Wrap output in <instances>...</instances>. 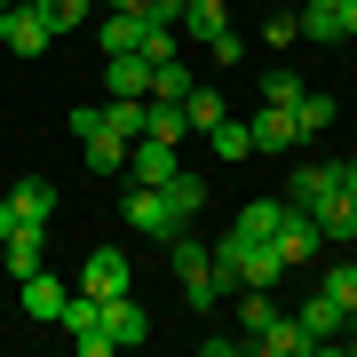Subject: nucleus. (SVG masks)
I'll return each instance as SVG.
<instances>
[{
  "label": "nucleus",
  "mask_w": 357,
  "mask_h": 357,
  "mask_svg": "<svg viewBox=\"0 0 357 357\" xmlns=\"http://www.w3.org/2000/svg\"><path fill=\"white\" fill-rule=\"evenodd\" d=\"M112 8H119V16H143V8H151V0H112Z\"/></svg>",
  "instance_id": "a19ab883"
},
{
  "label": "nucleus",
  "mask_w": 357,
  "mask_h": 357,
  "mask_svg": "<svg viewBox=\"0 0 357 357\" xmlns=\"http://www.w3.org/2000/svg\"><path fill=\"white\" fill-rule=\"evenodd\" d=\"M151 72H159V64L135 56V48H128V56H103V96H151Z\"/></svg>",
  "instance_id": "9d476101"
},
{
  "label": "nucleus",
  "mask_w": 357,
  "mask_h": 357,
  "mask_svg": "<svg viewBox=\"0 0 357 357\" xmlns=\"http://www.w3.org/2000/svg\"><path fill=\"white\" fill-rule=\"evenodd\" d=\"M342 191H349V199H357V159H342Z\"/></svg>",
  "instance_id": "4c0bfd02"
},
{
  "label": "nucleus",
  "mask_w": 357,
  "mask_h": 357,
  "mask_svg": "<svg viewBox=\"0 0 357 357\" xmlns=\"http://www.w3.org/2000/svg\"><path fill=\"white\" fill-rule=\"evenodd\" d=\"M175 167H183V151H175L167 135H135V143H128V183H151V191H159Z\"/></svg>",
  "instance_id": "20e7f679"
},
{
  "label": "nucleus",
  "mask_w": 357,
  "mask_h": 357,
  "mask_svg": "<svg viewBox=\"0 0 357 357\" xmlns=\"http://www.w3.org/2000/svg\"><path fill=\"white\" fill-rule=\"evenodd\" d=\"M326 128H333V96L302 88V96H294V143H318Z\"/></svg>",
  "instance_id": "f3484780"
},
{
  "label": "nucleus",
  "mask_w": 357,
  "mask_h": 357,
  "mask_svg": "<svg viewBox=\"0 0 357 357\" xmlns=\"http://www.w3.org/2000/svg\"><path fill=\"white\" fill-rule=\"evenodd\" d=\"M342 318H349V310H342V302H333V294H326V286H318V294H310V302H302V310H294V326H302V333H310V342H318V349H333V342H342Z\"/></svg>",
  "instance_id": "6e6552de"
},
{
  "label": "nucleus",
  "mask_w": 357,
  "mask_h": 357,
  "mask_svg": "<svg viewBox=\"0 0 357 357\" xmlns=\"http://www.w3.org/2000/svg\"><path fill=\"white\" fill-rule=\"evenodd\" d=\"M8 206H16V222L48 230V222H56V206H64V199H56V183H48V175H24V183L8 191Z\"/></svg>",
  "instance_id": "1a4fd4ad"
},
{
  "label": "nucleus",
  "mask_w": 357,
  "mask_h": 357,
  "mask_svg": "<svg viewBox=\"0 0 357 357\" xmlns=\"http://www.w3.org/2000/svg\"><path fill=\"white\" fill-rule=\"evenodd\" d=\"M96 40H103V56H128L135 40H143V16H119V8H112V16L96 24Z\"/></svg>",
  "instance_id": "5701e85b"
},
{
  "label": "nucleus",
  "mask_w": 357,
  "mask_h": 357,
  "mask_svg": "<svg viewBox=\"0 0 357 357\" xmlns=\"http://www.w3.org/2000/svg\"><path fill=\"white\" fill-rule=\"evenodd\" d=\"M88 8H96V0H40V16H48V32H56V40H64L72 24H88Z\"/></svg>",
  "instance_id": "7c9ffc66"
},
{
  "label": "nucleus",
  "mask_w": 357,
  "mask_h": 357,
  "mask_svg": "<svg viewBox=\"0 0 357 357\" xmlns=\"http://www.w3.org/2000/svg\"><path fill=\"white\" fill-rule=\"evenodd\" d=\"M191 88H199V79H191V64H183V56H167V64L151 72V96H167V103H183Z\"/></svg>",
  "instance_id": "393cba45"
},
{
  "label": "nucleus",
  "mask_w": 357,
  "mask_h": 357,
  "mask_svg": "<svg viewBox=\"0 0 357 357\" xmlns=\"http://www.w3.org/2000/svg\"><path fill=\"white\" fill-rule=\"evenodd\" d=\"M119 215H128V230H143V238H175V206H167V191H151V183H128V199H119Z\"/></svg>",
  "instance_id": "7ed1b4c3"
},
{
  "label": "nucleus",
  "mask_w": 357,
  "mask_h": 357,
  "mask_svg": "<svg viewBox=\"0 0 357 357\" xmlns=\"http://www.w3.org/2000/svg\"><path fill=\"white\" fill-rule=\"evenodd\" d=\"M222 24H230V8H222V0H183V24H175V32H191L199 48H206Z\"/></svg>",
  "instance_id": "aec40b11"
},
{
  "label": "nucleus",
  "mask_w": 357,
  "mask_h": 357,
  "mask_svg": "<svg viewBox=\"0 0 357 357\" xmlns=\"http://www.w3.org/2000/svg\"><path fill=\"white\" fill-rule=\"evenodd\" d=\"M262 40H270V48H294V40H302V24H294V16H270Z\"/></svg>",
  "instance_id": "f704fd0d"
},
{
  "label": "nucleus",
  "mask_w": 357,
  "mask_h": 357,
  "mask_svg": "<svg viewBox=\"0 0 357 357\" xmlns=\"http://www.w3.org/2000/svg\"><path fill=\"white\" fill-rule=\"evenodd\" d=\"M143 16H151V24H183V0H151Z\"/></svg>",
  "instance_id": "c9c22d12"
},
{
  "label": "nucleus",
  "mask_w": 357,
  "mask_h": 357,
  "mask_svg": "<svg viewBox=\"0 0 357 357\" xmlns=\"http://www.w3.org/2000/svg\"><path fill=\"white\" fill-rule=\"evenodd\" d=\"M270 246H278V262L286 270H310V262H318V222H310V206H294L286 199V215H278V230H270Z\"/></svg>",
  "instance_id": "f03ea898"
},
{
  "label": "nucleus",
  "mask_w": 357,
  "mask_h": 357,
  "mask_svg": "<svg viewBox=\"0 0 357 357\" xmlns=\"http://www.w3.org/2000/svg\"><path fill=\"white\" fill-rule=\"evenodd\" d=\"M79 294H96V302L128 294V255H119V246H96V255L79 262Z\"/></svg>",
  "instance_id": "423d86ee"
},
{
  "label": "nucleus",
  "mask_w": 357,
  "mask_h": 357,
  "mask_svg": "<svg viewBox=\"0 0 357 357\" xmlns=\"http://www.w3.org/2000/svg\"><path fill=\"white\" fill-rule=\"evenodd\" d=\"M183 302H191V310H215V302H222V278H215V262H206V270H183Z\"/></svg>",
  "instance_id": "cd10ccee"
},
{
  "label": "nucleus",
  "mask_w": 357,
  "mask_h": 357,
  "mask_svg": "<svg viewBox=\"0 0 357 357\" xmlns=\"http://www.w3.org/2000/svg\"><path fill=\"white\" fill-rule=\"evenodd\" d=\"M302 8H333V0H302Z\"/></svg>",
  "instance_id": "79ce46f5"
},
{
  "label": "nucleus",
  "mask_w": 357,
  "mask_h": 357,
  "mask_svg": "<svg viewBox=\"0 0 357 357\" xmlns=\"http://www.w3.org/2000/svg\"><path fill=\"white\" fill-rule=\"evenodd\" d=\"M159 191H167V206H175V222H183V230H191V215H199V206H206V183L191 175V167H175V175H167V183H159Z\"/></svg>",
  "instance_id": "a211bd4d"
},
{
  "label": "nucleus",
  "mask_w": 357,
  "mask_h": 357,
  "mask_svg": "<svg viewBox=\"0 0 357 357\" xmlns=\"http://www.w3.org/2000/svg\"><path fill=\"white\" fill-rule=\"evenodd\" d=\"M246 349H255V357H318V342H310V333L286 318V310H278L262 333H246Z\"/></svg>",
  "instance_id": "0eeeda50"
},
{
  "label": "nucleus",
  "mask_w": 357,
  "mask_h": 357,
  "mask_svg": "<svg viewBox=\"0 0 357 357\" xmlns=\"http://www.w3.org/2000/svg\"><path fill=\"white\" fill-rule=\"evenodd\" d=\"M215 278H222V294H230V286H246V238H238V230L215 246Z\"/></svg>",
  "instance_id": "a878e982"
},
{
  "label": "nucleus",
  "mask_w": 357,
  "mask_h": 357,
  "mask_svg": "<svg viewBox=\"0 0 357 357\" xmlns=\"http://www.w3.org/2000/svg\"><path fill=\"white\" fill-rule=\"evenodd\" d=\"M8 230H16V206H8V199H0V238H8Z\"/></svg>",
  "instance_id": "ea45409f"
},
{
  "label": "nucleus",
  "mask_w": 357,
  "mask_h": 357,
  "mask_svg": "<svg viewBox=\"0 0 357 357\" xmlns=\"http://www.w3.org/2000/svg\"><path fill=\"white\" fill-rule=\"evenodd\" d=\"M342 342H349V349H357V302H349V318H342Z\"/></svg>",
  "instance_id": "58836bf2"
},
{
  "label": "nucleus",
  "mask_w": 357,
  "mask_h": 357,
  "mask_svg": "<svg viewBox=\"0 0 357 357\" xmlns=\"http://www.w3.org/2000/svg\"><path fill=\"white\" fill-rule=\"evenodd\" d=\"M0 8H8V0H0Z\"/></svg>",
  "instance_id": "37998d69"
},
{
  "label": "nucleus",
  "mask_w": 357,
  "mask_h": 357,
  "mask_svg": "<svg viewBox=\"0 0 357 357\" xmlns=\"http://www.w3.org/2000/svg\"><path fill=\"white\" fill-rule=\"evenodd\" d=\"M222 119H230V103H222V88H206V79H199V88L183 96V128H191V135H215Z\"/></svg>",
  "instance_id": "2eb2a0df"
},
{
  "label": "nucleus",
  "mask_w": 357,
  "mask_h": 357,
  "mask_svg": "<svg viewBox=\"0 0 357 357\" xmlns=\"http://www.w3.org/2000/svg\"><path fill=\"white\" fill-rule=\"evenodd\" d=\"M206 56H215L222 72H238V64H246V32H230V24H222L215 40H206Z\"/></svg>",
  "instance_id": "2f4dec72"
},
{
  "label": "nucleus",
  "mask_w": 357,
  "mask_h": 357,
  "mask_svg": "<svg viewBox=\"0 0 357 357\" xmlns=\"http://www.w3.org/2000/svg\"><path fill=\"white\" fill-rule=\"evenodd\" d=\"M278 318V302H270V286H238V333H262Z\"/></svg>",
  "instance_id": "b1692460"
},
{
  "label": "nucleus",
  "mask_w": 357,
  "mask_h": 357,
  "mask_svg": "<svg viewBox=\"0 0 357 357\" xmlns=\"http://www.w3.org/2000/svg\"><path fill=\"white\" fill-rule=\"evenodd\" d=\"M96 135L135 143V135H143V96H112V103H96Z\"/></svg>",
  "instance_id": "dca6fc26"
},
{
  "label": "nucleus",
  "mask_w": 357,
  "mask_h": 357,
  "mask_svg": "<svg viewBox=\"0 0 357 357\" xmlns=\"http://www.w3.org/2000/svg\"><path fill=\"white\" fill-rule=\"evenodd\" d=\"M310 222H318V238L326 246H357V199H326V206H310Z\"/></svg>",
  "instance_id": "4468645a"
},
{
  "label": "nucleus",
  "mask_w": 357,
  "mask_h": 357,
  "mask_svg": "<svg viewBox=\"0 0 357 357\" xmlns=\"http://www.w3.org/2000/svg\"><path fill=\"white\" fill-rule=\"evenodd\" d=\"M48 16H40V0H8V8H0V48L8 56H48Z\"/></svg>",
  "instance_id": "f257e3e1"
},
{
  "label": "nucleus",
  "mask_w": 357,
  "mask_h": 357,
  "mask_svg": "<svg viewBox=\"0 0 357 357\" xmlns=\"http://www.w3.org/2000/svg\"><path fill=\"white\" fill-rule=\"evenodd\" d=\"M318 286H326V294H333V302H342V310H349V302H357V262H333V270H326V278H318Z\"/></svg>",
  "instance_id": "473e14b6"
},
{
  "label": "nucleus",
  "mask_w": 357,
  "mask_h": 357,
  "mask_svg": "<svg viewBox=\"0 0 357 357\" xmlns=\"http://www.w3.org/2000/svg\"><path fill=\"white\" fill-rule=\"evenodd\" d=\"M128 167V143L119 135H88V175H119Z\"/></svg>",
  "instance_id": "c85d7f7f"
},
{
  "label": "nucleus",
  "mask_w": 357,
  "mask_h": 357,
  "mask_svg": "<svg viewBox=\"0 0 357 357\" xmlns=\"http://www.w3.org/2000/svg\"><path fill=\"white\" fill-rule=\"evenodd\" d=\"M333 16H342V32H357V0H333Z\"/></svg>",
  "instance_id": "e433bc0d"
},
{
  "label": "nucleus",
  "mask_w": 357,
  "mask_h": 357,
  "mask_svg": "<svg viewBox=\"0 0 357 357\" xmlns=\"http://www.w3.org/2000/svg\"><path fill=\"white\" fill-rule=\"evenodd\" d=\"M40 255H48V230H32V222H16L8 238H0V262H8V278H32Z\"/></svg>",
  "instance_id": "ddd939ff"
},
{
  "label": "nucleus",
  "mask_w": 357,
  "mask_h": 357,
  "mask_svg": "<svg viewBox=\"0 0 357 357\" xmlns=\"http://www.w3.org/2000/svg\"><path fill=\"white\" fill-rule=\"evenodd\" d=\"M246 128H255V151H286V143H294V112H286V103H262Z\"/></svg>",
  "instance_id": "6ab92c4d"
},
{
  "label": "nucleus",
  "mask_w": 357,
  "mask_h": 357,
  "mask_svg": "<svg viewBox=\"0 0 357 357\" xmlns=\"http://www.w3.org/2000/svg\"><path fill=\"white\" fill-rule=\"evenodd\" d=\"M286 199H294V206H326V199H342V167H333V159H318V167H294Z\"/></svg>",
  "instance_id": "9b49d317"
},
{
  "label": "nucleus",
  "mask_w": 357,
  "mask_h": 357,
  "mask_svg": "<svg viewBox=\"0 0 357 357\" xmlns=\"http://www.w3.org/2000/svg\"><path fill=\"white\" fill-rule=\"evenodd\" d=\"M206 151L215 159H255V128H246V119H222V128L206 135Z\"/></svg>",
  "instance_id": "4be33fe9"
},
{
  "label": "nucleus",
  "mask_w": 357,
  "mask_h": 357,
  "mask_svg": "<svg viewBox=\"0 0 357 357\" xmlns=\"http://www.w3.org/2000/svg\"><path fill=\"white\" fill-rule=\"evenodd\" d=\"M294 24H302V40H318V48H333V40H349V32H342V16H333V8H302Z\"/></svg>",
  "instance_id": "c756f323"
},
{
  "label": "nucleus",
  "mask_w": 357,
  "mask_h": 357,
  "mask_svg": "<svg viewBox=\"0 0 357 357\" xmlns=\"http://www.w3.org/2000/svg\"><path fill=\"white\" fill-rule=\"evenodd\" d=\"M302 88H310V79L294 72V64H270V72H262V103H286V112H294V96H302Z\"/></svg>",
  "instance_id": "bb28decb"
},
{
  "label": "nucleus",
  "mask_w": 357,
  "mask_h": 357,
  "mask_svg": "<svg viewBox=\"0 0 357 357\" xmlns=\"http://www.w3.org/2000/svg\"><path fill=\"white\" fill-rule=\"evenodd\" d=\"M72 349H79V357H112L119 342H112V333H103V326H88V333H72Z\"/></svg>",
  "instance_id": "72a5a7b5"
},
{
  "label": "nucleus",
  "mask_w": 357,
  "mask_h": 357,
  "mask_svg": "<svg viewBox=\"0 0 357 357\" xmlns=\"http://www.w3.org/2000/svg\"><path fill=\"white\" fill-rule=\"evenodd\" d=\"M103 333H112L119 349L151 342V318H143V302H135V294H112V302H103Z\"/></svg>",
  "instance_id": "f8f14e48"
},
{
  "label": "nucleus",
  "mask_w": 357,
  "mask_h": 357,
  "mask_svg": "<svg viewBox=\"0 0 357 357\" xmlns=\"http://www.w3.org/2000/svg\"><path fill=\"white\" fill-rule=\"evenodd\" d=\"M16 302H24V318H40V326H56V318H64V278H56V270L40 262L32 278H16Z\"/></svg>",
  "instance_id": "39448f33"
},
{
  "label": "nucleus",
  "mask_w": 357,
  "mask_h": 357,
  "mask_svg": "<svg viewBox=\"0 0 357 357\" xmlns=\"http://www.w3.org/2000/svg\"><path fill=\"white\" fill-rule=\"evenodd\" d=\"M278 215H286V199H246L230 230H238V238H270V230H278Z\"/></svg>",
  "instance_id": "412c9836"
}]
</instances>
